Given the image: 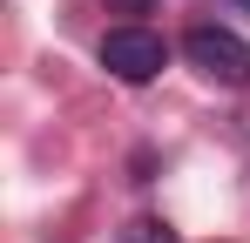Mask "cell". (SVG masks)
Listing matches in <instances>:
<instances>
[{"mask_svg":"<svg viewBox=\"0 0 250 243\" xmlns=\"http://www.w3.org/2000/svg\"><path fill=\"white\" fill-rule=\"evenodd\" d=\"M183 54H189V68L209 81H223V88H250V40L230 34V27H216V20H196L189 34H183Z\"/></svg>","mask_w":250,"mask_h":243,"instance_id":"6da1fadb","label":"cell"},{"mask_svg":"<svg viewBox=\"0 0 250 243\" xmlns=\"http://www.w3.org/2000/svg\"><path fill=\"white\" fill-rule=\"evenodd\" d=\"M169 61L163 34H149V27H108L102 34V68L115 81H128V88H142V81H156Z\"/></svg>","mask_w":250,"mask_h":243,"instance_id":"7a4b0ae2","label":"cell"},{"mask_svg":"<svg viewBox=\"0 0 250 243\" xmlns=\"http://www.w3.org/2000/svg\"><path fill=\"white\" fill-rule=\"evenodd\" d=\"M122 243H183V237H176V230H163V223H149V216H142V223H128V230H122Z\"/></svg>","mask_w":250,"mask_h":243,"instance_id":"3957f363","label":"cell"},{"mask_svg":"<svg viewBox=\"0 0 250 243\" xmlns=\"http://www.w3.org/2000/svg\"><path fill=\"white\" fill-rule=\"evenodd\" d=\"M115 7H122V14H149L156 0H115Z\"/></svg>","mask_w":250,"mask_h":243,"instance_id":"277c9868","label":"cell"},{"mask_svg":"<svg viewBox=\"0 0 250 243\" xmlns=\"http://www.w3.org/2000/svg\"><path fill=\"white\" fill-rule=\"evenodd\" d=\"M223 7H230V14H250V0H223Z\"/></svg>","mask_w":250,"mask_h":243,"instance_id":"5b68a950","label":"cell"}]
</instances>
